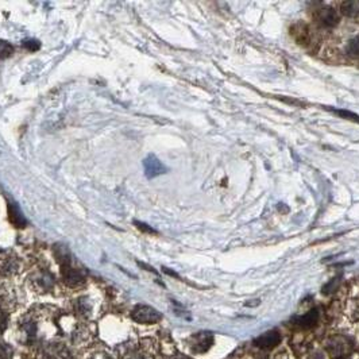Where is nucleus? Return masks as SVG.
I'll list each match as a JSON object with an SVG mask.
<instances>
[{
	"label": "nucleus",
	"instance_id": "nucleus-5",
	"mask_svg": "<svg viewBox=\"0 0 359 359\" xmlns=\"http://www.w3.org/2000/svg\"><path fill=\"white\" fill-rule=\"evenodd\" d=\"M316 19L317 23L325 28L335 27L336 24L339 23V15H338L336 10H334V8L331 7L321 8L320 11L317 12Z\"/></svg>",
	"mask_w": 359,
	"mask_h": 359
},
{
	"label": "nucleus",
	"instance_id": "nucleus-10",
	"mask_svg": "<svg viewBox=\"0 0 359 359\" xmlns=\"http://www.w3.org/2000/svg\"><path fill=\"white\" fill-rule=\"evenodd\" d=\"M346 51L350 57H359V37L350 39V42L347 43Z\"/></svg>",
	"mask_w": 359,
	"mask_h": 359
},
{
	"label": "nucleus",
	"instance_id": "nucleus-2",
	"mask_svg": "<svg viewBox=\"0 0 359 359\" xmlns=\"http://www.w3.org/2000/svg\"><path fill=\"white\" fill-rule=\"evenodd\" d=\"M131 317L134 321L139 324H156L162 319V315L153 307L137 305L131 312Z\"/></svg>",
	"mask_w": 359,
	"mask_h": 359
},
{
	"label": "nucleus",
	"instance_id": "nucleus-6",
	"mask_svg": "<svg viewBox=\"0 0 359 359\" xmlns=\"http://www.w3.org/2000/svg\"><path fill=\"white\" fill-rule=\"evenodd\" d=\"M214 344V336L208 332H200L192 339V350L195 352H205Z\"/></svg>",
	"mask_w": 359,
	"mask_h": 359
},
{
	"label": "nucleus",
	"instance_id": "nucleus-4",
	"mask_svg": "<svg viewBox=\"0 0 359 359\" xmlns=\"http://www.w3.org/2000/svg\"><path fill=\"white\" fill-rule=\"evenodd\" d=\"M144 166V174L147 178H154L157 176H161L166 173V168L164 166V164L161 162L156 156H148L146 160L143 161Z\"/></svg>",
	"mask_w": 359,
	"mask_h": 359
},
{
	"label": "nucleus",
	"instance_id": "nucleus-18",
	"mask_svg": "<svg viewBox=\"0 0 359 359\" xmlns=\"http://www.w3.org/2000/svg\"><path fill=\"white\" fill-rule=\"evenodd\" d=\"M104 359H111V358H109V356H107V358H104Z\"/></svg>",
	"mask_w": 359,
	"mask_h": 359
},
{
	"label": "nucleus",
	"instance_id": "nucleus-3",
	"mask_svg": "<svg viewBox=\"0 0 359 359\" xmlns=\"http://www.w3.org/2000/svg\"><path fill=\"white\" fill-rule=\"evenodd\" d=\"M280 343H281V335L276 330L265 332V334L258 336L257 339H254V346L262 348V350H272V348L277 347Z\"/></svg>",
	"mask_w": 359,
	"mask_h": 359
},
{
	"label": "nucleus",
	"instance_id": "nucleus-11",
	"mask_svg": "<svg viewBox=\"0 0 359 359\" xmlns=\"http://www.w3.org/2000/svg\"><path fill=\"white\" fill-rule=\"evenodd\" d=\"M12 53H14V47H12V45H10L7 41L0 39V59L7 58V57H10V55L12 54Z\"/></svg>",
	"mask_w": 359,
	"mask_h": 359
},
{
	"label": "nucleus",
	"instance_id": "nucleus-15",
	"mask_svg": "<svg viewBox=\"0 0 359 359\" xmlns=\"http://www.w3.org/2000/svg\"><path fill=\"white\" fill-rule=\"evenodd\" d=\"M0 359H11V351L6 344L0 343Z\"/></svg>",
	"mask_w": 359,
	"mask_h": 359
},
{
	"label": "nucleus",
	"instance_id": "nucleus-13",
	"mask_svg": "<svg viewBox=\"0 0 359 359\" xmlns=\"http://www.w3.org/2000/svg\"><path fill=\"white\" fill-rule=\"evenodd\" d=\"M338 284H339V280H338V278H334L331 282H328L327 285L323 288L324 294H331L332 292H335L336 288H338Z\"/></svg>",
	"mask_w": 359,
	"mask_h": 359
},
{
	"label": "nucleus",
	"instance_id": "nucleus-17",
	"mask_svg": "<svg viewBox=\"0 0 359 359\" xmlns=\"http://www.w3.org/2000/svg\"><path fill=\"white\" fill-rule=\"evenodd\" d=\"M7 327V315L0 309V334Z\"/></svg>",
	"mask_w": 359,
	"mask_h": 359
},
{
	"label": "nucleus",
	"instance_id": "nucleus-9",
	"mask_svg": "<svg viewBox=\"0 0 359 359\" xmlns=\"http://www.w3.org/2000/svg\"><path fill=\"white\" fill-rule=\"evenodd\" d=\"M340 11L344 16L351 18V19H356L359 18V2H343L340 4Z\"/></svg>",
	"mask_w": 359,
	"mask_h": 359
},
{
	"label": "nucleus",
	"instance_id": "nucleus-12",
	"mask_svg": "<svg viewBox=\"0 0 359 359\" xmlns=\"http://www.w3.org/2000/svg\"><path fill=\"white\" fill-rule=\"evenodd\" d=\"M334 112H335L336 115H340V116L344 117V119H348V121H352V122H356V123H359V115H356V113L350 112V111H346V109H334Z\"/></svg>",
	"mask_w": 359,
	"mask_h": 359
},
{
	"label": "nucleus",
	"instance_id": "nucleus-1",
	"mask_svg": "<svg viewBox=\"0 0 359 359\" xmlns=\"http://www.w3.org/2000/svg\"><path fill=\"white\" fill-rule=\"evenodd\" d=\"M55 257L61 265V274L64 282L71 288H78L85 284V273L73 265V259L65 246L55 247Z\"/></svg>",
	"mask_w": 359,
	"mask_h": 359
},
{
	"label": "nucleus",
	"instance_id": "nucleus-7",
	"mask_svg": "<svg viewBox=\"0 0 359 359\" xmlns=\"http://www.w3.org/2000/svg\"><path fill=\"white\" fill-rule=\"evenodd\" d=\"M317 320H319V312L317 309H311L305 315H301V316H297L293 319L294 321V325L301 330H309L316 325Z\"/></svg>",
	"mask_w": 359,
	"mask_h": 359
},
{
	"label": "nucleus",
	"instance_id": "nucleus-8",
	"mask_svg": "<svg viewBox=\"0 0 359 359\" xmlns=\"http://www.w3.org/2000/svg\"><path fill=\"white\" fill-rule=\"evenodd\" d=\"M8 219H10V222L15 227H24L26 223H27L22 211H20L19 207L15 203L8 204Z\"/></svg>",
	"mask_w": 359,
	"mask_h": 359
},
{
	"label": "nucleus",
	"instance_id": "nucleus-14",
	"mask_svg": "<svg viewBox=\"0 0 359 359\" xmlns=\"http://www.w3.org/2000/svg\"><path fill=\"white\" fill-rule=\"evenodd\" d=\"M23 46L26 47V49H28V50H38L41 45H39V42L36 41V39H28V41H24Z\"/></svg>",
	"mask_w": 359,
	"mask_h": 359
},
{
	"label": "nucleus",
	"instance_id": "nucleus-16",
	"mask_svg": "<svg viewBox=\"0 0 359 359\" xmlns=\"http://www.w3.org/2000/svg\"><path fill=\"white\" fill-rule=\"evenodd\" d=\"M135 224H137L138 228H139L141 231H143V232H147V234H157L156 230H153L152 227L147 226V224H144V223L135 222Z\"/></svg>",
	"mask_w": 359,
	"mask_h": 359
}]
</instances>
